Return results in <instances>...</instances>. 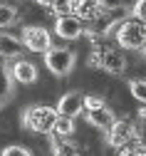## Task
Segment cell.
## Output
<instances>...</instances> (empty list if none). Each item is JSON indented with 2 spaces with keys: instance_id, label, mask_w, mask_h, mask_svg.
I'll return each instance as SVG.
<instances>
[{
  "instance_id": "obj_1",
  "label": "cell",
  "mask_w": 146,
  "mask_h": 156,
  "mask_svg": "<svg viewBox=\"0 0 146 156\" xmlns=\"http://www.w3.org/2000/svg\"><path fill=\"white\" fill-rule=\"evenodd\" d=\"M55 119H57V109L50 107V104H30V107L23 109V114H20L23 129H27L32 134H45V136L52 134Z\"/></svg>"
},
{
  "instance_id": "obj_2",
  "label": "cell",
  "mask_w": 146,
  "mask_h": 156,
  "mask_svg": "<svg viewBox=\"0 0 146 156\" xmlns=\"http://www.w3.org/2000/svg\"><path fill=\"white\" fill-rule=\"evenodd\" d=\"M112 37H114V42H116L121 50L141 52L144 45H146V23H141V20H136V17L129 15L126 20H121V23L114 27Z\"/></svg>"
},
{
  "instance_id": "obj_3",
  "label": "cell",
  "mask_w": 146,
  "mask_h": 156,
  "mask_svg": "<svg viewBox=\"0 0 146 156\" xmlns=\"http://www.w3.org/2000/svg\"><path fill=\"white\" fill-rule=\"evenodd\" d=\"M139 139H141V131L134 119H114L112 129L107 131V144L112 149H124Z\"/></svg>"
},
{
  "instance_id": "obj_4",
  "label": "cell",
  "mask_w": 146,
  "mask_h": 156,
  "mask_svg": "<svg viewBox=\"0 0 146 156\" xmlns=\"http://www.w3.org/2000/svg\"><path fill=\"white\" fill-rule=\"evenodd\" d=\"M77 65V55L69 47H50L45 52V67L55 74V77H67Z\"/></svg>"
},
{
  "instance_id": "obj_5",
  "label": "cell",
  "mask_w": 146,
  "mask_h": 156,
  "mask_svg": "<svg viewBox=\"0 0 146 156\" xmlns=\"http://www.w3.org/2000/svg\"><path fill=\"white\" fill-rule=\"evenodd\" d=\"M20 42L27 52H37V55H45L52 47V35L45 25H25L23 35H20Z\"/></svg>"
},
{
  "instance_id": "obj_6",
  "label": "cell",
  "mask_w": 146,
  "mask_h": 156,
  "mask_svg": "<svg viewBox=\"0 0 146 156\" xmlns=\"http://www.w3.org/2000/svg\"><path fill=\"white\" fill-rule=\"evenodd\" d=\"M5 72H8V77H10L12 84H15V82H17V84H35L37 77H40L35 62H30V60H20V57L5 65Z\"/></svg>"
},
{
  "instance_id": "obj_7",
  "label": "cell",
  "mask_w": 146,
  "mask_h": 156,
  "mask_svg": "<svg viewBox=\"0 0 146 156\" xmlns=\"http://www.w3.org/2000/svg\"><path fill=\"white\" fill-rule=\"evenodd\" d=\"M99 50V69L109 72V74H124L126 69V57H124L121 50L116 47H107V45H94Z\"/></svg>"
},
{
  "instance_id": "obj_8",
  "label": "cell",
  "mask_w": 146,
  "mask_h": 156,
  "mask_svg": "<svg viewBox=\"0 0 146 156\" xmlns=\"http://www.w3.org/2000/svg\"><path fill=\"white\" fill-rule=\"evenodd\" d=\"M55 109H57L59 116H69V119H77V116L84 112V94L77 92V89H72V92H67V94H62Z\"/></svg>"
},
{
  "instance_id": "obj_9",
  "label": "cell",
  "mask_w": 146,
  "mask_h": 156,
  "mask_svg": "<svg viewBox=\"0 0 146 156\" xmlns=\"http://www.w3.org/2000/svg\"><path fill=\"white\" fill-rule=\"evenodd\" d=\"M55 35L62 37V40H79L84 35V23H79L74 15L55 17Z\"/></svg>"
},
{
  "instance_id": "obj_10",
  "label": "cell",
  "mask_w": 146,
  "mask_h": 156,
  "mask_svg": "<svg viewBox=\"0 0 146 156\" xmlns=\"http://www.w3.org/2000/svg\"><path fill=\"white\" fill-rule=\"evenodd\" d=\"M101 12H104V5L99 0H74V5H72V15L79 23H89L92 25L97 17H101Z\"/></svg>"
},
{
  "instance_id": "obj_11",
  "label": "cell",
  "mask_w": 146,
  "mask_h": 156,
  "mask_svg": "<svg viewBox=\"0 0 146 156\" xmlns=\"http://www.w3.org/2000/svg\"><path fill=\"white\" fill-rule=\"evenodd\" d=\"M84 116H87V124H89V126H94V129H99V131H104V134L112 129V124H114V119H116L109 104H104V107H99V109H89V112H84Z\"/></svg>"
},
{
  "instance_id": "obj_12",
  "label": "cell",
  "mask_w": 146,
  "mask_h": 156,
  "mask_svg": "<svg viewBox=\"0 0 146 156\" xmlns=\"http://www.w3.org/2000/svg\"><path fill=\"white\" fill-rule=\"evenodd\" d=\"M23 52H25V47L20 42V37L0 32V57H3V60H17Z\"/></svg>"
},
{
  "instance_id": "obj_13",
  "label": "cell",
  "mask_w": 146,
  "mask_h": 156,
  "mask_svg": "<svg viewBox=\"0 0 146 156\" xmlns=\"http://www.w3.org/2000/svg\"><path fill=\"white\" fill-rule=\"evenodd\" d=\"M77 131V124L74 119H69V116H59L57 114V119H55V126H52V139H69V136Z\"/></svg>"
},
{
  "instance_id": "obj_14",
  "label": "cell",
  "mask_w": 146,
  "mask_h": 156,
  "mask_svg": "<svg viewBox=\"0 0 146 156\" xmlns=\"http://www.w3.org/2000/svg\"><path fill=\"white\" fill-rule=\"evenodd\" d=\"M50 154L52 156H82V149H79V144H74L69 139H52Z\"/></svg>"
},
{
  "instance_id": "obj_15",
  "label": "cell",
  "mask_w": 146,
  "mask_h": 156,
  "mask_svg": "<svg viewBox=\"0 0 146 156\" xmlns=\"http://www.w3.org/2000/svg\"><path fill=\"white\" fill-rule=\"evenodd\" d=\"M20 20V10L15 5H8V3H0V30L3 27H10Z\"/></svg>"
},
{
  "instance_id": "obj_16",
  "label": "cell",
  "mask_w": 146,
  "mask_h": 156,
  "mask_svg": "<svg viewBox=\"0 0 146 156\" xmlns=\"http://www.w3.org/2000/svg\"><path fill=\"white\" fill-rule=\"evenodd\" d=\"M72 5H74V0H52L47 10H50V15L62 17V15H72Z\"/></svg>"
},
{
  "instance_id": "obj_17",
  "label": "cell",
  "mask_w": 146,
  "mask_h": 156,
  "mask_svg": "<svg viewBox=\"0 0 146 156\" xmlns=\"http://www.w3.org/2000/svg\"><path fill=\"white\" fill-rule=\"evenodd\" d=\"M129 94L146 107V80H129Z\"/></svg>"
},
{
  "instance_id": "obj_18",
  "label": "cell",
  "mask_w": 146,
  "mask_h": 156,
  "mask_svg": "<svg viewBox=\"0 0 146 156\" xmlns=\"http://www.w3.org/2000/svg\"><path fill=\"white\" fill-rule=\"evenodd\" d=\"M119 156H146V144L139 139V141H134V144H129V146L119 149Z\"/></svg>"
},
{
  "instance_id": "obj_19",
  "label": "cell",
  "mask_w": 146,
  "mask_h": 156,
  "mask_svg": "<svg viewBox=\"0 0 146 156\" xmlns=\"http://www.w3.org/2000/svg\"><path fill=\"white\" fill-rule=\"evenodd\" d=\"M0 156H32V151L27 146H23V144H10V146H5L0 151Z\"/></svg>"
},
{
  "instance_id": "obj_20",
  "label": "cell",
  "mask_w": 146,
  "mask_h": 156,
  "mask_svg": "<svg viewBox=\"0 0 146 156\" xmlns=\"http://www.w3.org/2000/svg\"><path fill=\"white\" fill-rule=\"evenodd\" d=\"M99 3L104 5V10H114V8H126L131 12V5H134V0H99Z\"/></svg>"
},
{
  "instance_id": "obj_21",
  "label": "cell",
  "mask_w": 146,
  "mask_h": 156,
  "mask_svg": "<svg viewBox=\"0 0 146 156\" xmlns=\"http://www.w3.org/2000/svg\"><path fill=\"white\" fill-rule=\"evenodd\" d=\"M131 17L146 23V0H134V5H131Z\"/></svg>"
},
{
  "instance_id": "obj_22",
  "label": "cell",
  "mask_w": 146,
  "mask_h": 156,
  "mask_svg": "<svg viewBox=\"0 0 146 156\" xmlns=\"http://www.w3.org/2000/svg\"><path fill=\"white\" fill-rule=\"evenodd\" d=\"M107 102L101 99L99 94H84V112H89V109H99V107H104Z\"/></svg>"
},
{
  "instance_id": "obj_23",
  "label": "cell",
  "mask_w": 146,
  "mask_h": 156,
  "mask_svg": "<svg viewBox=\"0 0 146 156\" xmlns=\"http://www.w3.org/2000/svg\"><path fill=\"white\" fill-rule=\"evenodd\" d=\"M50 3H52V0H35V5H40V8H45V10L50 8Z\"/></svg>"
},
{
  "instance_id": "obj_24",
  "label": "cell",
  "mask_w": 146,
  "mask_h": 156,
  "mask_svg": "<svg viewBox=\"0 0 146 156\" xmlns=\"http://www.w3.org/2000/svg\"><path fill=\"white\" fill-rule=\"evenodd\" d=\"M141 122H144V126H141V129H144V131H146V116H144V119H141Z\"/></svg>"
}]
</instances>
